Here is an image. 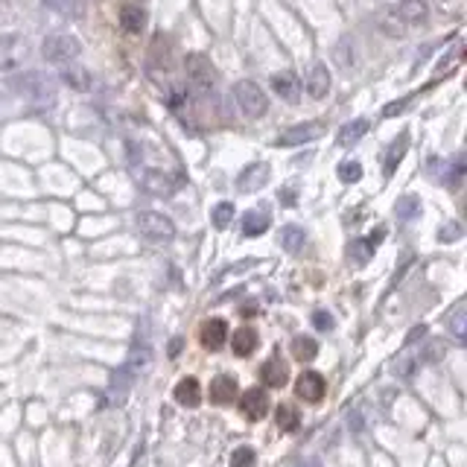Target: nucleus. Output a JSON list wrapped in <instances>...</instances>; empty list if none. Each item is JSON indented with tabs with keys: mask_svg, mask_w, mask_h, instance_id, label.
I'll return each instance as SVG.
<instances>
[{
	"mask_svg": "<svg viewBox=\"0 0 467 467\" xmlns=\"http://www.w3.org/2000/svg\"><path fill=\"white\" fill-rule=\"evenodd\" d=\"M269 184V164H248L243 173L237 176V190L239 193H257Z\"/></svg>",
	"mask_w": 467,
	"mask_h": 467,
	"instance_id": "f8f14e48",
	"label": "nucleus"
},
{
	"mask_svg": "<svg viewBox=\"0 0 467 467\" xmlns=\"http://www.w3.org/2000/svg\"><path fill=\"white\" fill-rule=\"evenodd\" d=\"M427 15H430L427 0H400L398 9H394V18H400L409 26L423 24V21H427Z\"/></svg>",
	"mask_w": 467,
	"mask_h": 467,
	"instance_id": "dca6fc26",
	"label": "nucleus"
},
{
	"mask_svg": "<svg viewBox=\"0 0 467 467\" xmlns=\"http://www.w3.org/2000/svg\"><path fill=\"white\" fill-rule=\"evenodd\" d=\"M237 398V380L228 377V374H219L210 380V400H214L216 406H228L234 403Z\"/></svg>",
	"mask_w": 467,
	"mask_h": 467,
	"instance_id": "6ab92c4d",
	"label": "nucleus"
},
{
	"mask_svg": "<svg viewBox=\"0 0 467 467\" xmlns=\"http://www.w3.org/2000/svg\"><path fill=\"white\" fill-rule=\"evenodd\" d=\"M272 91L287 103H298L301 96V79L292 74V70H280V74L272 76Z\"/></svg>",
	"mask_w": 467,
	"mask_h": 467,
	"instance_id": "ddd939ff",
	"label": "nucleus"
},
{
	"mask_svg": "<svg viewBox=\"0 0 467 467\" xmlns=\"http://www.w3.org/2000/svg\"><path fill=\"white\" fill-rule=\"evenodd\" d=\"M403 108H406V100H403V103H391V105L383 108V114H386V117H394V114H400Z\"/></svg>",
	"mask_w": 467,
	"mask_h": 467,
	"instance_id": "79ce46f5",
	"label": "nucleus"
},
{
	"mask_svg": "<svg viewBox=\"0 0 467 467\" xmlns=\"http://www.w3.org/2000/svg\"><path fill=\"white\" fill-rule=\"evenodd\" d=\"M418 365H421L418 357H412V353H403V357H398V362H394V374L403 377V380H409V377L418 371Z\"/></svg>",
	"mask_w": 467,
	"mask_h": 467,
	"instance_id": "c756f323",
	"label": "nucleus"
},
{
	"mask_svg": "<svg viewBox=\"0 0 467 467\" xmlns=\"http://www.w3.org/2000/svg\"><path fill=\"white\" fill-rule=\"evenodd\" d=\"M280 202H284V205H295V190H292V187L280 190Z\"/></svg>",
	"mask_w": 467,
	"mask_h": 467,
	"instance_id": "37998d69",
	"label": "nucleus"
},
{
	"mask_svg": "<svg viewBox=\"0 0 467 467\" xmlns=\"http://www.w3.org/2000/svg\"><path fill=\"white\" fill-rule=\"evenodd\" d=\"M406 146H409V135L403 132V135L391 144V149H389V155H386V164H383L386 178H391V176H394V169H398V164L403 161V155H406Z\"/></svg>",
	"mask_w": 467,
	"mask_h": 467,
	"instance_id": "393cba45",
	"label": "nucleus"
},
{
	"mask_svg": "<svg viewBox=\"0 0 467 467\" xmlns=\"http://www.w3.org/2000/svg\"><path fill=\"white\" fill-rule=\"evenodd\" d=\"M336 62H339V67H350L353 65V44L348 38L336 44Z\"/></svg>",
	"mask_w": 467,
	"mask_h": 467,
	"instance_id": "72a5a7b5",
	"label": "nucleus"
},
{
	"mask_svg": "<svg viewBox=\"0 0 467 467\" xmlns=\"http://www.w3.org/2000/svg\"><path fill=\"white\" fill-rule=\"evenodd\" d=\"M178 350H181V339H173L169 342V357H178Z\"/></svg>",
	"mask_w": 467,
	"mask_h": 467,
	"instance_id": "c03bdc74",
	"label": "nucleus"
},
{
	"mask_svg": "<svg viewBox=\"0 0 467 467\" xmlns=\"http://www.w3.org/2000/svg\"><path fill=\"white\" fill-rule=\"evenodd\" d=\"M278 243H280V248H284V251L298 254L304 248V243H307V234H304V228H298V225H284V228H280Z\"/></svg>",
	"mask_w": 467,
	"mask_h": 467,
	"instance_id": "412c9836",
	"label": "nucleus"
},
{
	"mask_svg": "<svg viewBox=\"0 0 467 467\" xmlns=\"http://www.w3.org/2000/svg\"><path fill=\"white\" fill-rule=\"evenodd\" d=\"M199 342L207 350H219L225 342H228V324H225V319H207V321H202Z\"/></svg>",
	"mask_w": 467,
	"mask_h": 467,
	"instance_id": "9b49d317",
	"label": "nucleus"
},
{
	"mask_svg": "<svg viewBox=\"0 0 467 467\" xmlns=\"http://www.w3.org/2000/svg\"><path fill=\"white\" fill-rule=\"evenodd\" d=\"M79 53H82V44L76 35L56 33V35H47L41 41V56H44V62H50V65H70Z\"/></svg>",
	"mask_w": 467,
	"mask_h": 467,
	"instance_id": "7ed1b4c3",
	"label": "nucleus"
},
{
	"mask_svg": "<svg viewBox=\"0 0 467 467\" xmlns=\"http://www.w3.org/2000/svg\"><path fill=\"white\" fill-rule=\"evenodd\" d=\"M438 237H441V243H456V239L461 237V225H456V222H447Z\"/></svg>",
	"mask_w": 467,
	"mask_h": 467,
	"instance_id": "e433bc0d",
	"label": "nucleus"
},
{
	"mask_svg": "<svg viewBox=\"0 0 467 467\" xmlns=\"http://www.w3.org/2000/svg\"><path fill=\"white\" fill-rule=\"evenodd\" d=\"M447 324H450V333L456 336V342L464 345L467 342V309H464V304H459L456 309H452Z\"/></svg>",
	"mask_w": 467,
	"mask_h": 467,
	"instance_id": "c85d7f7f",
	"label": "nucleus"
},
{
	"mask_svg": "<svg viewBox=\"0 0 467 467\" xmlns=\"http://www.w3.org/2000/svg\"><path fill=\"white\" fill-rule=\"evenodd\" d=\"M301 88L313 96V100H324V96L330 94V70H328V65L316 62L313 67H309V74H307Z\"/></svg>",
	"mask_w": 467,
	"mask_h": 467,
	"instance_id": "9d476101",
	"label": "nucleus"
},
{
	"mask_svg": "<svg viewBox=\"0 0 467 467\" xmlns=\"http://www.w3.org/2000/svg\"><path fill=\"white\" fill-rule=\"evenodd\" d=\"M260 380H263L269 389H284V386H287V380H289V368H287V362H280V357L266 359L263 368H260Z\"/></svg>",
	"mask_w": 467,
	"mask_h": 467,
	"instance_id": "2eb2a0df",
	"label": "nucleus"
},
{
	"mask_svg": "<svg viewBox=\"0 0 467 467\" xmlns=\"http://www.w3.org/2000/svg\"><path fill=\"white\" fill-rule=\"evenodd\" d=\"M234 100H237L239 111H243L248 120H257V117H263L266 111H269L266 91L260 88L257 82H251V79H243V82L234 85Z\"/></svg>",
	"mask_w": 467,
	"mask_h": 467,
	"instance_id": "f03ea898",
	"label": "nucleus"
},
{
	"mask_svg": "<svg viewBox=\"0 0 467 467\" xmlns=\"http://www.w3.org/2000/svg\"><path fill=\"white\" fill-rule=\"evenodd\" d=\"M333 316L328 313V309H316V313H313V328L316 330H321V333H328V330H333Z\"/></svg>",
	"mask_w": 467,
	"mask_h": 467,
	"instance_id": "f704fd0d",
	"label": "nucleus"
},
{
	"mask_svg": "<svg viewBox=\"0 0 467 467\" xmlns=\"http://www.w3.org/2000/svg\"><path fill=\"white\" fill-rule=\"evenodd\" d=\"M9 85H12V91H15L18 96H24L26 103H33L38 108H50L56 103V94H59L56 79L50 74H41V70H26V74H18Z\"/></svg>",
	"mask_w": 467,
	"mask_h": 467,
	"instance_id": "f257e3e1",
	"label": "nucleus"
},
{
	"mask_svg": "<svg viewBox=\"0 0 467 467\" xmlns=\"http://www.w3.org/2000/svg\"><path fill=\"white\" fill-rule=\"evenodd\" d=\"M394 214H398V219H403V222L415 219L421 214V199H418V196H412V193L400 196V199L394 202Z\"/></svg>",
	"mask_w": 467,
	"mask_h": 467,
	"instance_id": "cd10ccee",
	"label": "nucleus"
},
{
	"mask_svg": "<svg viewBox=\"0 0 467 467\" xmlns=\"http://www.w3.org/2000/svg\"><path fill=\"white\" fill-rule=\"evenodd\" d=\"M365 132H368V120H365V117H357V120H350V123H345L342 129H339L336 144L342 146V149H348V146H353V144H359V140L365 137Z\"/></svg>",
	"mask_w": 467,
	"mask_h": 467,
	"instance_id": "aec40b11",
	"label": "nucleus"
},
{
	"mask_svg": "<svg viewBox=\"0 0 467 467\" xmlns=\"http://www.w3.org/2000/svg\"><path fill=\"white\" fill-rule=\"evenodd\" d=\"M254 461H257V452L251 447H237L231 452V467H254Z\"/></svg>",
	"mask_w": 467,
	"mask_h": 467,
	"instance_id": "473e14b6",
	"label": "nucleus"
},
{
	"mask_svg": "<svg viewBox=\"0 0 467 467\" xmlns=\"http://www.w3.org/2000/svg\"><path fill=\"white\" fill-rule=\"evenodd\" d=\"M339 178L345 184H357L362 178V164L359 161H342L339 164Z\"/></svg>",
	"mask_w": 467,
	"mask_h": 467,
	"instance_id": "7c9ffc66",
	"label": "nucleus"
},
{
	"mask_svg": "<svg viewBox=\"0 0 467 467\" xmlns=\"http://www.w3.org/2000/svg\"><path fill=\"white\" fill-rule=\"evenodd\" d=\"M292 357L301 359V362L316 359L319 357V342H316V339H309V336H295L292 339Z\"/></svg>",
	"mask_w": 467,
	"mask_h": 467,
	"instance_id": "bb28decb",
	"label": "nucleus"
},
{
	"mask_svg": "<svg viewBox=\"0 0 467 467\" xmlns=\"http://www.w3.org/2000/svg\"><path fill=\"white\" fill-rule=\"evenodd\" d=\"M383 237H386V228H377V231H371V234L365 237V243H368V246H371V248L377 251V246L383 243Z\"/></svg>",
	"mask_w": 467,
	"mask_h": 467,
	"instance_id": "a19ab883",
	"label": "nucleus"
},
{
	"mask_svg": "<svg viewBox=\"0 0 467 467\" xmlns=\"http://www.w3.org/2000/svg\"><path fill=\"white\" fill-rule=\"evenodd\" d=\"M62 82L67 85L70 91H91V85H94V76H91V70L88 67H82V65H65L62 67Z\"/></svg>",
	"mask_w": 467,
	"mask_h": 467,
	"instance_id": "f3484780",
	"label": "nucleus"
},
{
	"mask_svg": "<svg viewBox=\"0 0 467 467\" xmlns=\"http://www.w3.org/2000/svg\"><path fill=\"white\" fill-rule=\"evenodd\" d=\"M210 216H214V225H216L219 231H222V228H228L231 219H234V205H231V202H219Z\"/></svg>",
	"mask_w": 467,
	"mask_h": 467,
	"instance_id": "2f4dec72",
	"label": "nucleus"
},
{
	"mask_svg": "<svg viewBox=\"0 0 467 467\" xmlns=\"http://www.w3.org/2000/svg\"><path fill=\"white\" fill-rule=\"evenodd\" d=\"M275 421H278V430L280 432H295V430H298V423H301L298 409H295L292 403H280L278 412H275Z\"/></svg>",
	"mask_w": 467,
	"mask_h": 467,
	"instance_id": "a878e982",
	"label": "nucleus"
},
{
	"mask_svg": "<svg viewBox=\"0 0 467 467\" xmlns=\"http://www.w3.org/2000/svg\"><path fill=\"white\" fill-rule=\"evenodd\" d=\"M120 26H123L126 33L137 35L146 26V12L140 9V6H123L120 9Z\"/></svg>",
	"mask_w": 467,
	"mask_h": 467,
	"instance_id": "5701e85b",
	"label": "nucleus"
},
{
	"mask_svg": "<svg viewBox=\"0 0 467 467\" xmlns=\"http://www.w3.org/2000/svg\"><path fill=\"white\" fill-rule=\"evenodd\" d=\"M321 135H324V123H319V120L298 123V126H292V129L280 132L278 140H275V146H284V149L304 146V144H309V140H319Z\"/></svg>",
	"mask_w": 467,
	"mask_h": 467,
	"instance_id": "423d86ee",
	"label": "nucleus"
},
{
	"mask_svg": "<svg viewBox=\"0 0 467 467\" xmlns=\"http://www.w3.org/2000/svg\"><path fill=\"white\" fill-rule=\"evenodd\" d=\"M137 231L146 239H155V243H167V239L176 237V225L169 216L158 214V210H140L137 214Z\"/></svg>",
	"mask_w": 467,
	"mask_h": 467,
	"instance_id": "39448f33",
	"label": "nucleus"
},
{
	"mask_svg": "<svg viewBox=\"0 0 467 467\" xmlns=\"http://www.w3.org/2000/svg\"><path fill=\"white\" fill-rule=\"evenodd\" d=\"M423 336H427V324H415V328L409 330V336H406V348H409V345H415L418 339H423Z\"/></svg>",
	"mask_w": 467,
	"mask_h": 467,
	"instance_id": "ea45409f",
	"label": "nucleus"
},
{
	"mask_svg": "<svg viewBox=\"0 0 467 467\" xmlns=\"http://www.w3.org/2000/svg\"><path fill=\"white\" fill-rule=\"evenodd\" d=\"M324 391H328V383H324V377L319 371H304L298 377V383H295V394L307 403H319L324 398Z\"/></svg>",
	"mask_w": 467,
	"mask_h": 467,
	"instance_id": "1a4fd4ad",
	"label": "nucleus"
},
{
	"mask_svg": "<svg viewBox=\"0 0 467 467\" xmlns=\"http://www.w3.org/2000/svg\"><path fill=\"white\" fill-rule=\"evenodd\" d=\"M461 176H464V155H459V158L452 161V167H450V176H447V184H450V187H459Z\"/></svg>",
	"mask_w": 467,
	"mask_h": 467,
	"instance_id": "c9c22d12",
	"label": "nucleus"
},
{
	"mask_svg": "<svg viewBox=\"0 0 467 467\" xmlns=\"http://www.w3.org/2000/svg\"><path fill=\"white\" fill-rule=\"evenodd\" d=\"M24 41L18 35H3L0 38V70H15L24 59Z\"/></svg>",
	"mask_w": 467,
	"mask_h": 467,
	"instance_id": "4468645a",
	"label": "nucleus"
},
{
	"mask_svg": "<svg viewBox=\"0 0 467 467\" xmlns=\"http://www.w3.org/2000/svg\"><path fill=\"white\" fill-rule=\"evenodd\" d=\"M269 214L266 210H246V216H243V234L246 237H260L269 231Z\"/></svg>",
	"mask_w": 467,
	"mask_h": 467,
	"instance_id": "b1692460",
	"label": "nucleus"
},
{
	"mask_svg": "<svg viewBox=\"0 0 467 467\" xmlns=\"http://www.w3.org/2000/svg\"><path fill=\"white\" fill-rule=\"evenodd\" d=\"M254 348H257V330H251V328L234 330V336H231V350L237 353V357H248Z\"/></svg>",
	"mask_w": 467,
	"mask_h": 467,
	"instance_id": "4be33fe9",
	"label": "nucleus"
},
{
	"mask_svg": "<svg viewBox=\"0 0 467 467\" xmlns=\"http://www.w3.org/2000/svg\"><path fill=\"white\" fill-rule=\"evenodd\" d=\"M44 6H50V9H56V12H62V15H70L74 12V6H76V0H41Z\"/></svg>",
	"mask_w": 467,
	"mask_h": 467,
	"instance_id": "4c0bfd02",
	"label": "nucleus"
},
{
	"mask_svg": "<svg viewBox=\"0 0 467 467\" xmlns=\"http://www.w3.org/2000/svg\"><path fill=\"white\" fill-rule=\"evenodd\" d=\"M441 353H444V345H441V342H432L418 359H421V362H435V359H441Z\"/></svg>",
	"mask_w": 467,
	"mask_h": 467,
	"instance_id": "58836bf2",
	"label": "nucleus"
},
{
	"mask_svg": "<svg viewBox=\"0 0 467 467\" xmlns=\"http://www.w3.org/2000/svg\"><path fill=\"white\" fill-rule=\"evenodd\" d=\"M135 178H137L140 187L152 196H173L176 184H178L169 173H164V169H137Z\"/></svg>",
	"mask_w": 467,
	"mask_h": 467,
	"instance_id": "0eeeda50",
	"label": "nucleus"
},
{
	"mask_svg": "<svg viewBox=\"0 0 467 467\" xmlns=\"http://www.w3.org/2000/svg\"><path fill=\"white\" fill-rule=\"evenodd\" d=\"M173 398H176V403L184 406V409H196V406L202 403V386H199V380H196V377H184L181 383L176 386Z\"/></svg>",
	"mask_w": 467,
	"mask_h": 467,
	"instance_id": "a211bd4d",
	"label": "nucleus"
},
{
	"mask_svg": "<svg viewBox=\"0 0 467 467\" xmlns=\"http://www.w3.org/2000/svg\"><path fill=\"white\" fill-rule=\"evenodd\" d=\"M301 467H321V464H319V461H304Z\"/></svg>",
	"mask_w": 467,
	"mask_h": 467,
	"instance_id": "a18cd8bd",
	"label": "nucleus"
},
{
	"mask_svg": "<svg viewBox=\"0 0 467 467\" xmlns=\"http://www.w3.org/2000/svg\"><path fill=\"white\" fill-rule=\"evenodd\" d=\"M239 412L246 421H263L269 415V394L263 389H248L239 398Z\"/></svg>",
	"mask_w": 467,
	"mask_h": 467,
	"instance_id": "6e6552de",
	"label": "nucleus"
},
{
	"mask_svg": "<svg viewBox=\"0 0 467 467\" xmlns=\"http://www.w3.org/2000/svg\"><path fill=\"white\" fill-rule=\"evenodd\" d=\"M184 70H187V79L196 91H214V85H216V67L210 65V59L205 53H190L187 59H184Z\"/></svg>",
	"mask_w": 467,
	"mask_h": 467,
	"instance_id": "20e7f679",
	"label": "nucleus"
}]
</instances>
